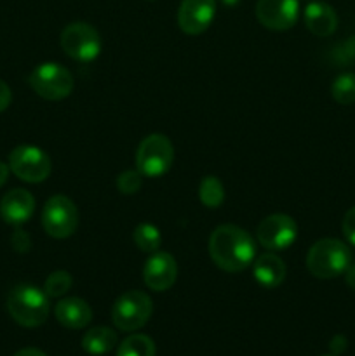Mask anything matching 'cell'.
Returning <instances> with one entry per match:
<instances>
[{
	"label": "cell",
	"mask_w": 355,
	"mask_h": 356,
	"mask_svg": "<svg viewBox=\"0 0 355 356\" xmlns=\"http://www.w3.org/2000/svg\"><path fill=\"white\" fill-rule=\"evenodd\" d=\"M143 174L136 170H124L117 177V188L122 195H134L143 186Z\"/></svg>",
	"instance_id": "cb8c5ba5"
},
{
	"label": "cell",
	"mask_w": 355,
	"mask_h": 356,
	"mask_svg": "<svg viewBox=\"0 0 355 356\" xmlns=\"http://www.w3.org/2000/svg\"><path fill=\"white\" fill-rule=\"evenodd\" d=\"M331 96L340 104L355 103V73H341L331 86Z\"/></svg>",
	"instance_id": "7402d4cb"
},
{
	"label": "cell",
	"mask_w": 355,
	"mask_h": 356,
	"mask_svg": "<svg viewBox=\"0 0 355 356\" xmlns=\"http://www.w3.org/2000/svg\"><path fill=\"white\" fill-rule=\"evenodd\" d=\"M223 3H225V6H237V3H239V0H221Z\"/></svg>",
	"instance_id": "d6a6232c"
},
{
	"label": "cell",
	"mask_w": 355,
	"mask_h": 356,
	"mask_svg": "<svg viewBox=\"0 0 355 356\" xmlns=\"http://www.w3.org/2000/svg\"><path fill=\"white\" fill-rule=\"evenodd\" d=\"M35 94L47 101H61L73 90V75L59 63H42L28 76Z\"/></svg>",
	"instance_id": "5b68a950"
},
{
	"label": "cell",
	"mask_w": 355,
	"mask_h": 356,
	"mask_svg": "<svg viewBox=\"0 0 355 356\" xmlns=\"http://www.w3.org/2000/svg\"><path fill=\"white\" fill-rule=\"evenodd\" d=\"M256 236L265 249L285 250L298 236V225L287 214H271L258 225Z\"/></svg>",
	"instance_id": "30bf717a"
},
{
	"label": "cell",
	"mask_w": 355,
	"mask_h": 356,
	"mask_svg": "<svg viewBox=\"0 0 355 356\" xmlns=\"http://www.w3.org/2000/svg\"><path fill=\"white\" fill-rule=\"evenodd\" d=\"M253 273L265 289H277L285 280V264L275 254H261L253 261Z\"/></svg>",
	"instance_id": "e0dca14e"
},
{
	"label": "cell",
	"mask_w": 355,
	"mask_h": 356,
	"mask_svg": "<svg viewBox=\"0 0 355 356\" xmlns=\"http://www.w3.org/2000/svg\"><path fill=\"white\" fill-rule=\"evenodd\" d=\"M345 280H347L348 287L354 289L355 291V264H350V266L347 268V271H345Z\"/></svg>",
	"instance_id": "f546056e"
},
{
	"label": "cell",
	"mask_w": 355,
	"mask_h": 356,
	"mask_svg": "<svg viewBox=\"0 0 355 356\" xmlns=\"http://www.w3.org/2000/svg\"><path fill=\"white\" fill-rule=\"evenodd\" d=\"M134 243L143 252L153 254L160 249L162 236H160V232L157 229V226L150 225V222H141L134 229Z\"/></svg>",
	"instance_id": "44dd1931"
},
{
	"label": "cell",
	"mask_w": 355,
	"mask_h": 356,
	"mask_svg": "<svg viewBox=\"0 0 355 356\" xmlns=\"http://www.w3.org/2000/svg\"><path fill=\"white\" fill-rule=\"evenodd\" d=\"M7 312L21 327H40L51 313L49 296L30 284H19L7 296Z\"/></svg>",
	"instance_id": "7a4b0ae2"
},
{
	"label": "cell",
	"mask_w": 355,
	"mask_h": 356,
	"mask_svg": "<svg viewBox=\"0 0 355 356\" xmlns=\"http://www.w3.org/2000/svg\"><path fill=\"white\" fill-rule=\"evenodd\" d=\"M198 197H200V202L205 207H221L223 200H225V188H223V183L216 176H205L200 181V186H198Z\"/></svg>",
	"instance_id": "ffe728a7"
},
{
	"label": "cell",
	"mask_w": 355,
	"mask_h": 356,
	"mask_svg": "<svg viewBox=\"0 0 355 356\" xmlns=\"http://www.w3.org/2000/svg\"><path fill=\"white\" fill-rule=\"evenodd\" d=\"M347 346H348V343H347V337L345 336H334L329 343V348H331V351H333V355L343 353V351L347 350Z\"/></svg>",
	"instance_id": "f1b7e54d"
},
{
	"label": "cell",
	"mask_w": 355,
	"mask_h": 356,
	"mask_svg": "<svg viewBox=\"0 0 355 356\" xmlns=\"http://www.w3.org/2000/svg\"><path fill=\"white\" fill-rule=\"evenodd\" d=\"M10 101H13V92H10V87L7 86L3 80H0V113L9 108Z\"/></svg>",
	"instance_id": "83f0119b"
},
{
	"label": "cell",
	"mask_w": 355,
	"mask_h": 356,
	"mask_svg": "<svg viewBox=\"0 0 355 356\" xmlns=\"http://www.w3.org/2000/svg\"><path fill=\"white\" fill-rule=\"evenodd\" d=\"M9 172H10L9 163L0 162V188H2L3 184L7 183V177H9Z\"/></svg>",
	"instance_id": "1f68e13d"
},
{
	"label": "cell",
	"mask_w": 355,
	"mask_h": 356,
	"mask_svg": "<svg viewBox=\"0 0 355 356\" xmlns=\"http://www.w3.org/2000/svg\"><path fill=\"white\" fill-rule=\"evenodd\" d=\"M42 226L52 238H68L79 228V211L72 198L54 195L49 198L42 211Z\"/></svg>",
	"instance_id": "52a82bcc"
},
{
	"label": "cell",
	"mask_w": 355,
	"mask_h": 356,
	"mask_svg": "<svg viewBox=\"0 0 355 356\" xmlns=\"http://www.w3.org/2000/svg\"><path fill=\"white\" fill-rule=\"evenodd\" d=\"M322 356H338V355H322Z\"/></svg>",
	"instance_id": "836d02e7"
},
{
	"label": "cell",
	"mask_w": 355,
	"mask_h": 356,
	"mask_svg": "<svg viewBox=\"0 0 355 356\" xmlns=\"http://www.w3.org/2000/svg\"><path fill=\"white\" fill-rule=\"evenodd\" d=\"M352 263L350 249L338 238H322L310 247L306 254V268L320 280L336 278L347 271Z\"/></svg>",
	"instance_id": "3957f363"
},
{
	"label": "cell",
	"mask_w": 355,
	"mask_h": 356,
	"mask_svg": "<svg viewBox=\"0 0 355 356\" xmlns=\"http://www.w3.org/2000/svg\"><path fill=\"white\" fill-rule=\"evenodd\" d=\"M155 343L145 334L129 336L118 344L117 356H155Z\"/></svg>",
	"instance_id": "d6986e66"
},
{
	"label": "cell",
	"mask_w": 355,
	"mask_h": 356,
	"mask_svg": "<svg viewBox=\"0 0 355 356\" xmlns=\"http://www.w3.org/2000/svg\"><path fill=\"white\" fill-rule=\"evenodd\" d=\"M73 280L68 271H54L47 277L44 285V292L49 298H61L72 289Z\"/></svg>",
	"instance_id": "603a6c76"
},
{
	"label": "cell",
	"mask_w": 355,
	"mask_h": 356,
	"mask_svg": "<svg viewBox=\"0 0 355 356\" xmlns=\"http://www.w3.org/2000/svg\"><path fill=\"white\" fill-rule=\"evenodd\" d=\"M10 243H13L14 250L21 254L28 252L31 247L30 236H28V233L23 232V229H16V232L13 233V236H10Z\"/></svg>",
	"instance_id": "484cf974"
},
{
	"label": "cell",
	"mask_w": 355,
	"mask_h": 356,
	"mask_svg": "<svg viewBox=\"0 0 355 356\" xmlns=\"http://www.w3.org/2000/svg\"><path fill=\"white\" fill-rule=\"evenodd\" d=\"M9 169L24 183H42L52 170L51 159L44 149L31 145H21L10 152Z\"/></svg>",
	"instance_id": "ba28073f"
},
{
	"label": "cell",
	"mask_w": 355,
	"mask_h": 356,
	"mask_svg": "<svg viewBox=\"0 0 355 356\" xmlns=\"http://www.w3.org/2000/svg\"><path fill=\"white\" fill-rule=\"evenodd\" d=\"M153 312L152 299L141 291H127L115 301L111 320L122 332H134L146 325Z\"/></svg>",
	"instance_id": "8992f818"
},
{
	"label": "cell",
	"mask_w": 355,
	"mask_h": 356,
	"mask_svg": "<svg viewBox=\"0 0 355 356\" xmlns=\"http://www.w3.org/2000/svg\"><path fill=\"white\" fill-rule=\"evenodd\" d=\"M35 212V198L30 191L23 190V188H16V190L7 191L0 200V216L7 225L21 226Z\"/></svg>",
	"instance_id": "5bb4252c"
},
{
	"label": "cell",
	"mask_w": 355,
	"mask_h": 356,
	"mask_svg": "<svg viewBox=\"0 0 355 356\" xmlns=\"http://www.w3.org/2000/svg\"><path fill=\"white\" fill-rule=\"evenodd\" d=\"M14 356H47L44 351L37 350V348H24V350H19Z\"/></svg>",
	"instance_id": "4dcf8cb0"
},
{
	"label": "cell",
	"mask_w": 355,
	"mask_h": 356,
	"mask_svg": "<svg viewBox=\"0 0 355 356\" xmlns=\"http://www.w3.org/2000/svg\"><path fill=\"white\" fill-rule=\"evenodd\" d=\"M115 344H117V332L110 327H94L82 337L84 351L94 356L106 355L108 351L113 350Z\"/></svg>",
	"instance_id": "ac0fdd59"
},
{
	"label": "cell",
	"mask_w": 355,
	"mask_h": 356,
	"mask_svg": "<svg viewBox=\"0 0 355 356\" xmlns=\"http://www.w3.org/2000/svg\"><path fill=\"white\" fill-rule=\"evenodd\" d=\"M216 16V0H181L178 24L187 35H200Z\"/></svg>",
	"instance_id": "7c38bea8"
},
{
	"label": "cell",
	"mask_w": 355,
	"mask_h": 356,
	"mask_svg": "<svg viewBox=\"0 0 355 356\" xmlns=\"http://www.w3.org/2000/svg\"><path fill=\"white\" fill-rule=\"evenodd\" d=\"M56 320L63 327L72 330H80L87 327L93 320V309L87 301L80 298H66L56 305L54 308Z\"/></svg>",
	"instance_id": "2e32d148"
},
{
	"label": "cell",
	"mask_w": 355,
	"mask_h": 356,
	"mask_svg": "<svg viewBox=\"0 0 355 356\" xmlns=\"http://www.w3.org/2000/svg\"><path fill=\"white\" fill-rule=\"evenodd\" d=\"M306 28L317 37H329L338 28V14L329 3L313 0L303 10Z\"/></svg>",
	"instance_id": "9a60e30c"
},
{
	"label": "cell",
	"mask_w": 355,
	"mask_h": 356,
	"mask_svg": "<svg viewBox=\"0 0 355 356\" xmlns=\"http://www.w3.org/2000/svg\"><path fill=\"white\" fill-rule=\"evenodd\" d=\"M340 54H341V59H343V61H347V63L355 61V35L354 37L348 38L345 44H341Z\"/></svg>",
	"instance_id": "4316f807"
},
{
	"label": "cell",
	"mask_w": 355,
	"mask_h": 356,
	"mask_svg": "<svg viewBox=\"0 0 355 356\" xmlns=\"http://www.w3.org/2000/svg\"><path fill=\"white\" fill-rule=\"evenodd\" d=\"M256 17L268 30H289L299 17V0H258Z\"/></svg>",
	"instance_id": "8fae6325"
},
{
	"label": "cell",
	"mask_w": 355,
	"mask_h": 356,
	"mask_svg": "<svg viewBox=\"0 0 355 356\" xmlns=\"http://www.w3.org/2000/svg\"><path fill=\"white\" fill-rule=\"evenodd\" d=\"M209 254L219 270L226 273H239L256 259V243L240 226L221 225L211 233Z\"/></svg>",
	"instance_id": "6da1fadb"
},
{
	"label": "cell",
	"mask_w": 355,
	"mask_h": 356,
	"mask_svg": "<svg viewBox=\"0 0 355 356\" xmlns=\"http://www.w3.org/2000/svg\"><path fill=\"white\" fill-rule=\"evenodd\" d=\"M174 162V146L164 134H150L136 149V167L145 177H160Z\"/></svg>",
	"instance_id": "277c9868"
},
{
	"label": "cell",
	"mask_w": 355,
	"mask_h": 356,
	"mask_svg": "<svg viewBox=\"0 0 355 356\" xmlns=\"http://www.w3.org/2000/svg\"><path fill=\"white\" fill-rule=\"evenodd\" d=\"M341 232H343L347 242L355 247V205L348 209L347 214H345L343 222H341Z\"/></svg>",
	"instance_id": "d4e9b609"
},
{
	"label": "cell",
	"mask_w": 355,
	"mask_h": 356,
	"mask_svg": "<svg viewBox=\"0 0 355 356\" xmlns=\"http://www.w3.org/2000/svg\"><path fill=\"white\" fill-rule=\"evenodd\" d=\"M61 47L75 61L89 63L100 56L101 37L89 23L77 21L61 31Z\"/></svg>",
	"instance_id": "9c48e42d"
},
{
	"label": "cell",
	"mask_w": 355,
	"mask_h": 356,
	"mask_svg": "<svg viewBox=\"0 0 355 356\" xmlns=\"http://www.w3.org/2000/svg\"><path fill=\"white\" fill-rule=\"evenodd\" d=\"M146 287L155 292L169 291L178 280V263L169 252H153L143 270Z\"/></svg>",
	"instance_id": "4fadbf2b"
}]
</instances>
